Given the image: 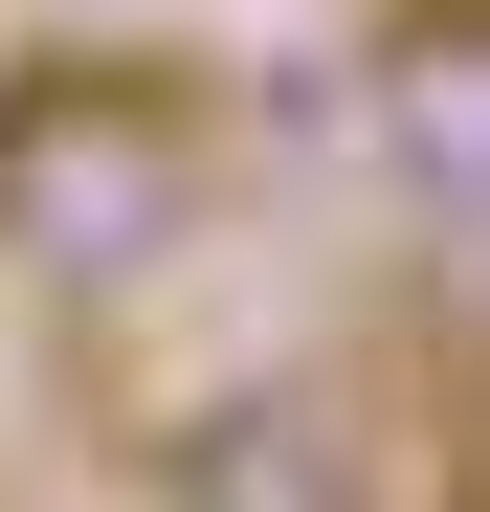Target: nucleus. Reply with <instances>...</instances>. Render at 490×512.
<instances>
[{"label": "nucleus", "mask_w": 490, "mask_h": 512, "mask_svg": "<svg viewBox=\"0 0 490 512\" xmlns=\"http://www.w3.org/2000/svg\"><path fill=\"white\" fill-rule=\"evenodd\" d=\"M223 201V112L179 90V67H134V45H45V67H0V268L23 290H156L201 245Z\"/></svg>", "instance_id": "1"}, {"label": "nucleus", "mask_w": 490, "mask_h": 512, "mask_svg": "<svg viewBox=\"0 0 490 512\" xmlns=\"http://www.w3.org/2000/svg\"><path fill=\"white\" fill-rule=\"evenodd\" d=\"M357 134H379V179H401V245L468 268V245H490V23H468V0H401Z\"/></svg>", "instance_id": "2"}, {"label": "nucleus", "mask_w": 490, "mask_h": 512, "mask_svg": "<svg viewBox=\"0 0 490 512\" xmlns=\"http://www.w3.org/2000/svg\"><path fill=\"white\" fill-rule=\"evenodd\" d=\"M156 490H223V512H335V490H379V446H357V401L335 379H223V401H156V446H134Z\"/></svg>", "instance_id": "3"}]
</instances>
